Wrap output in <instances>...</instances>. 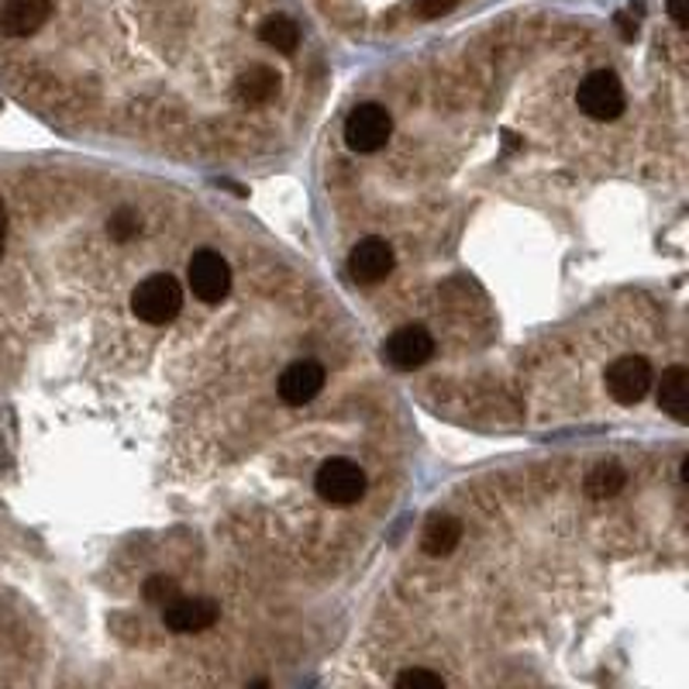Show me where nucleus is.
<instances>
[{"instance_id": "obj_1", "label": "nucleus", "mask_w": 689, "mask_h": 689, "mask_svg": "<svg viewBox=\"0 0 689 689\" xmlns=\"http://www.w3.org/2000/svg\"><path fill=\"white\" fill-rule=\"evenodd\" d=\"M132 311L145 325H169L183 311V287L169 273H153L135 287L132 293Z\"/></svg>"}, {"instance_id": "obj_2", "label": "nucleus", "mask_w": 689, "mask_h": 689, "mask_svg": "<svg viewBox=\"0 0 689 689\" xmlns=\"http://www.w3.org/2000/svg\"><path fill=\"white\" fill-rule=\"evenodd\" d=\"M314 489H317V497L331 507H352L365 493V472L359 469V462L335 456L317 469Z\"/></svg>"}, {"instance_id": "obj_3", "label": "nucleus", "mask_w": 689, "mask_h": 689, "mask_svg": "<svg viewBox=\"0 0 689 689\" xmlns=\"http://www.w3.org/2000/svg\"><path fill=\"white\" fill-rule=\"evenodd\" d=\"M576 104L579 111L593 121H614L624 114V107H628V97H624V86L611 70H596L590 73L583 83H579L576 90Z\"/></svg>"}, {"instance_id": "obj_4", "label": "nucleus", "mask_w": 689, "mask_h": 689, "mask_svg": "<svg viewBox=\"0 0 689 689\" xmlns=\"http://www.w3.org/2000/svg\"><path fill=\"white\" fill-rule=\"evenodd\" d=\"M186 279H190V290L204 304H221V300L231 293V266L221 252L214 249H201L193 252L190 266H186Z\"/></svg>"}, {"instance_id": "obj_5", "label": "nucleus", "mask_w": 689, "mask_h": 689, "mask_svg": "<svg viewBox=\"0 0 689 689\" xmlns=\"http://www.w3.org/2000/svg\"><path fill=\"white\" fill-rule=\"evenodd\" d=\"M394 135V118L379 104H359L355 111L344 118V142L352 153H379Z\"/></svg>"}, {"instance_id": "obj_6", "label": "nucleus", "mask_w": 689, "mask_h": 689, "mask_svg": "<svg viewBox=\"0 0 689 689\" xmlns=\"http://www.w3.org/2000/svg\"><path fill=\"white\" fill-rule=\"evenodd\" d=\"M652 383H655V373H652L649 359H641V355H624L614 365H607V394H611V400H617L624 407L641 403L649 397Z\"/></svg>"}, {"instance_id": "obj_7", "label": "nucleus", "mask_w": 689, "mask_h": 689, "mask_svg": "<svg viewBox=\"0 0 689 689\" xmlns=\"http://www.w3.org/2000/svg\"><path fill=\"white\" fill-rule=\"evenodd\" d=\"M431 355H435V338H431V331L421 328V325L397 328L390 338H386V344H383V359L390 362L394 370H400V373L421 370V365Z\"/></svg>"}, {"instance_id": "obj_8", "label": "nucleus", "mask_w": 689, "mask_h": 689, "mask_svg": "<svg viewBox=\"0 0 689 689\" xmlns=\"http://www.w3.org/2000/svg\"><path fill=\"white\" fill-rule=\"evenodd\" d=\"M325 383H328V370L317 359H297V362L287 365L283 376H279L276 390H279V400H283V403L304 407L321 390H325Z\"/></svg>"}, {"instance_id": "obj_9", "label": "nucleus", "mask_w": 689, "mask_h": 689, "mask_svg": "<svg viewBox=\"0 0 689 689\" xmlns=\"http://www.w3.org/2000/svg\"><path fill=\"white\" fill-rule=\"evenodd\" d=\"M218 617L221 607L207 596H177L169 607H162V624L177 634H201L210 624H218Z\"/></svg>"}, {"instance_id": "obj_10", "label": "nucleus", "mask_w": 689, "mask_h": 689, "mask_svg": "<svg viewBox=\"0 0 689 689\" xmlns=\"http://www.w3.org/2000/svg\"><path fill=\"white\" fill-rule=\"evenodd\" d=\"M394 266H397V255H394L390 245H386V239H379V234L362 239L349 255V273H352L355 283H379V279H386L394 273Z\"/></svg>"}, {"instance_id": "obj_11", "label": "nucleus", "mask_w": 689, "mask_h": 689, "mask_svg": "<svg viewBox=\"0 0 689 689\" xmlns=\"http://www.w3.org/2000/svg\"><path fill=\"white\" fill-rule=\"evenodd\" d=\"M52 17V0H4L0 8V35L28 38Z\"/></svg>"}, {"instance_id": "obj_12", "label": "nucleus", "mask_w": 689, "mask_h": 689, "mask_svg": "<svg viewBox=\"0 0 689 689\" xmlns=\"http://www.w3.org/2000/svg\"><path fill=\"white\" fill-rule=\"evenodd\" d=\"M658 407L669 418L686 421L689 418V370L686 365H669L658 379Z\"/></svg>"}, {"instance_id": "obj_13", "label": "nucleus", "mask_w": 689, "mask_h": 689, "mask_svg": "<svg viewBox=\"0 0 689 689\" xmlns=\"http://www.w3.org/2000/svg\"><path fill=\"white\" fill-rule=\"evenodd\" d=\"M279 90V76L273 67H249L239 83H234V94H239L242 104L258 107V104H269Z\"/></svg>"}, {"instance_id": "obj_14", "label": "nucleus", "mask_w": 689, "mask_h": 689, "mask_svg": "<svg viewBox=\"0 0 689 689\" xmlns=\"http://www.w3.org/2000/svg\"><path fill=\"white\" fill-rule=\"evenodd\" d=\"M462 542V524L456 521V517L448 513H435L431 521L424 524V552L435 555V558H445L459 548Z\"/></svg>"}, {"instance_id": "obj_15", "label": "nucleus", "mask_w": 689, "mask_h": 689, "mask_svg": "<svg viewBox=\"0 0 689 689\" xmlns=\"http://www.w3.org/2000/svg\"><path fill=\"white\" fill-rule=\"evenodd\" d=\"M258 38H263L269 49L283 52V56H293L300 49V28H297V21L287 17V14L266 17L263 25H258Z\"/></svg>"}, {"instance_id": "obj_16", "label": "nucleus", "mask_w": 689, "mask_h": 689, "mask_svg": "<svg viewBox=\"0 0 689 689\" xmlns=\"http://www.w3.org/2000/svg\"><path fill=\"white\" fill-rule=\"evenodd\" d=\"M620 489H624V469H617V466H596L587 476V493L596 500H607Z\"/></svg>"}, {"instance_id": "obj_17", "label": "nucleus", "mask_w": 689, "mask_h": 689, "mask_svg": "<svg viewBox=\"0 0 689 689\" xmlns=\"http://www.w3.org/2000/svg\"><path fill=\"white\" fill-rule=\"evenodd\" d=\"M107 234H111L114 242H132L138 234V214L132 207H121L111 214V221H107Z\"/></svg>"}, {"instance_id": "obj_18", "label": "nucleus", "mask_w": 689, "mask_h": 689, "mask_svg": "<svg viewBox=\"0 0 689 689\" xmlns=\"http://www.w3.org/2000/svg\"><path fill=\"white\" fill-rule=\"evenodd\" d=\"M180 596V587H177V579H169V576H153L145 583V600L153 603V607H169L172 600Z\"/></svg>"}, {"instance_id": "obj_19", "label": "nucleus", "mask_w": 689, "mask_h": 689, "mask_svg": "<svg viewBox=\"0 0 689 689\" xmlns=\"http://www.w3.org/2000/svg\"><path fill=\"white\" fill-rule=\"evenodd\" d=\"M397 689H445V679L435 669H403L397 676Z\"/></svg>"}, {"instance_id": "obj_20", "label": "nucleus", "mask_w": 689, "mask_h": 689, "mask_svg": "<svg viewBox=\"0 0 689 689\" xmlns=\"http://www.w3.org/2000/svg\"><path fill=\"white\" fill-rule=\"evenodd\" d=\"M451 8H456V0H418V14L427 17V21H435L442 14H448Z\"/></svg>"}, {"instance_id": "obj_21", "label": "nucleus", "mask_w": 689, "mask_h": 689, "mask_svg": "<svg viewBox=\"0 0 689 689\" xmlns=\"http://www.w3.org/2000/svg\"><path fill=\"white\" fill-rule=\"evenodd\" d=\"M617 28H620V35H624V41H634V38H638V21H634L628 11H620V14H617Z\"/></svg>"}, {"instance_id": "obj_22", "label": "nucleus", "mask_w": 689, "mask_h": 689, "mask_svg": "<svg viewBox=\"0 0 689 689\" xmlns=\"http://www.w3.org/2000/svg\"><path fill=\"white\" fill-rule=\"evenodd\" d=\"M669 17L679 28H686L689 25V0H669Z\"/></svg>"}, {"instance_id": "obj_23", "label": "nucleus", "mask_w": 689, "mask_h": 689, "mask_svg": "<svg viewBox=\"0 0 689 689\" xmlns=\"http://www.w3.org/2000/svg\"><path fill=\"white\" fill-rule=\"evenodd\" d=\"M4 245H8V210L0 204V255H4Z\"/></svg>"}, {"instance_id": "obj_24", "label": "nucleus", "mask_w": 689, "mask_h": 689, "mask_svg": "<svg viewBox=\"0 0 689 689\" xmlns=\"http://www.w3.org/2000/svg\"><path fill=\"white\" fill-rule=\"evenodd\" d=\"M249 689H269V682H266V679H255V682H252Z\"/></svg>"}]
</instances>
